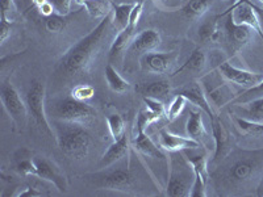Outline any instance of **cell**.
<instances>
[{
	"label": "cell",
	"mask_w": 263,
	"mask_h": 197,
	"mask_svg": "<svg viewBox=\"0 0 263 197\" xmlns=\"http://www.w3.org/2000/svg\"><path fill=\"white\" fill-rule=\"evenodd\" d=\"M159 146L168 152L184 151V150L199 149L200 142L192 140L190 137H182L170 133L168 130L159 131Z\"/></svg>",
	"instance_id": "13"
},
{
	"label": "cell",
	"mask_w": 263,
	"mask_h": 197,
	"mask_svg": "<svg viewBox=\"0 0 263 197\" xmlns=\"http://www.w3.org/2000/svg\"><path fill=\"white\" fill-rule=\"evenodd\" d=\"M54 7L55 13L61 16H67L71 12V0H49Z\"/></svg>",
	"instance_id": "40"
},
{
	"label": "cell",
	"mask_w": 263,
	"mask_h": 197,
	"mask_svg": "<svg viewBox=\"0 0 263 197\" xmlns=\"http://www.w3.org/2000/svg\"><path fill=\"white\" fill-rule=\"evenodd\" d=\"M104 75L105 79H107L108 86H109V88H111L114 92L125 93L126 91L130 90V83H129L128 81H125V79L117 72V70L115 69L112 63H108V65L105 66Z\"/></svg>",
	"instance_id": "25"
},
{
	"label": "cell",
	"mask_w": 263,
	"mask_h": 197,
	"mask_svg": "<svg viewBox=\"0 0 263 197\" xmlns=\"http://www.w3.org/2000/svg\"><path fill=\"white\" fill-rule=\"evenodd\" d=\"M174 60H175V54L174 53H154V51H150V53L144 54L141 57V66L147 71L163 74V72L170 69Z\"/></svg>",
	"instance_id": "15"
},
{
	"label": "cell",
	"mask_w": 263,
	"mask_h": 197,
	"mask_svg": "<svg viewBox=\"0 0 263 197\" xmlns=\"http://www.w3.org/2000/svg\"><path fill=\"white\" fill-rule=\"evenodd\" d=\"M45 2H48V0H32L33 7H34V8H39V7L42 6Z\"/></svg>",
	"instance_id": "47"
},
{
	"label": "cell",
	"mask_w": 263,
	"mask_h": 197,
	"mask_svg": "<svg viewBox=\"0 0 263 197\" xmlns=\"http://www.w3.org/2000/svg\"><path fill=\"white\" fill-rule=\"evenodd\" d=\"M135 30L136 28L133 27H126L125 29L120 30L117 33V36L115 37L114 42H112L111 49H109V61L112 62H117L124 57V54L130 46L132 41L135 38Z\"/></svg>",
	"instance_id": "17"
},
{
	"label": "cell",
	"mask_w": 263,
	"mask_h": 197,
	"mask_svg": "<svg viewBox=\"0 0 263 197\" xmlns=\"http://www.w3.org/2000/svg\"><path fill=\"white\" fill-rule=\"evenodd\" d=\"M136 3L115 4L112 3V24L117 29V32L125 29L129 25V17H130L132 9L135 8Z\"/></svg>",
	"instance_id": "24"
},
{
	"label": "cell",
	"mask_w": 263,
	"mask_h": 197,
	"mask_svg": "<svg viewBox=\"0 0 263 197\" xmlns=\"http://www.w3.org/2000/svg\"><path fill=\"white\" fill-rule=\"evenodd\" d=\"M12 29V21L6 16H0V44L3 45L9 36Z\"/></svg>",
	"instance_id": "41"
},
{
	"label": "cell",
	"mask_w": 263,
	"mask_h": 197,
	"mask_svg": "<svg viewBox=\"0 0 263 197\" xmlns=\"http://www.w3.org/2000/svg\"><path fill=\"white\" fill-rule=\"evenodd\" d=\"M255 191H257V196L263 197V175H262V176H260L259 182H258L257 189H255Z\"/></svg>",
	"instance_id": "46"
},
{
	"label": "cell",
	"mask_w": 263,
	"mask_h": 197,
	"mask_svg": "<svg viewBox=\"0 0 263 197\" xmlns=\"http://www.w3.org/2000/svg\"><path fill=\"white\" fill-rule=\"evenodd\" d=\"M0 97H2V103L8 113L9 119L12 120L13 125L18 129L20 131L24 130L27 126L28 120V107L23 98H21L20 93L16 90V87L13 86L9 79H7L0 88Z\"/></svg>",
	"instance_id": "7"
},
{
	"label": "cell",
	"mask_w": 263,
	"mask_h": 197,
	"mask_svg": "<svg viewBox=\"0 0 263 197\" xmlns=\"http://www.w3.org/2000/svg\"><path fill=\"white\" fill-rule=\"evenodd\" d=\"M168 167L170 176L166 194L170 197H190V191L195 179L191 163L183 155L182 151L170 152Z\"/></svg>",
	"instance_id": "3"
},
{
	"label": "cell",
	"mask_w": 263,
	"mask_h": 197,
	"mask_svg": "<svg viewBox=\"0 0 263 197\" xmlns=\"http://www.w3.org/2000/svg\"><path fill=\"white\" fill-rule=\"evenodd\" d=\"M251 30L253 29L246 25L237 24L232 12H229L227 21H225V32H227L230 45H233L234 49L242 48L243 45L248 44L251 37Z\"/></svg>",
	"instance_id": "16"
},
{
	"label": "cell",
	"mask_w": 263,
	"mask_h": 197,
	"mask_svg": "<svg viewBox=\"0 0 263 197\" xmlns=\"http://www.w3.org/2000/svg\"><path fill=\"white\" fill-rule=\"evenodd\" d=\"M138 91L146 97L162 100V98L167 97V95L170 93V83L167 81L152 82V83L144 84L142 87H140Z\"/></svg>",
	"instance_id": "27"
},
{
	"label": "cell",
	"mask_w": 263,
	"mask_h": 197,
	"mask_svg": "<svg viewBox=\"0 0 263 197\" xmlns=\"http://www.w3.org/2000/svg\"><path fill=\"white\" fill-rule=\"evenodd\" d=\"M87 178H90L96 188L117 192L130 191L132 185H133V179H135L129 168H126V170L116 168V170L105 171V172L103 171V172L87 175Z\"/></svg>",
	"instance_id": "8"
},
{
	"label": "cell",
	"mask_w": 263,
	"mask_h": 197,
	"mask_svg": "<svg viewBox=\"0 0 263 197\" xmlns=\"http://www.w3.org/2000/svg\"><path fill=\"white\" fill-rule=\"evenodd\" d=\"M16 196L17 197H41V196H45V194L42 193L37 187H34V185L32 184V185H28L24 191H21L20 193H17Z\"/></svg>",
	"instance_id": "43"
},
{
	"label": "cell",
	"mask_w": 263,
	"mask_h": 197,
	"mask_svg": "<svg viewBox=\"0 0 263 197\" xmlns=\"http://www.w3.org/2000/svg\"><path fill=\"white\" fill-rule=\"evenodd\" d=\"M107 125L109 129V133H111L114 141L120 140L123 138L124 134L126 133L125 130V120L123 119V116L119 113L109 114L107 117Z\"/></svg>",
	"instance_id": "31"
},
{
	"label": "cell",
	"mask_w": 263,
	"mask_h": 197,
	"mask_svg": "<svg viewBox=\"0 0 263 197\" xmlns=\"http://www.w3.org/2000/svg\"><path fill=\"white\" fill-rule=\"evenodd\" d=\"M37 11L40 12V15L45 16V17H49V16L54 15V13H53L54 12V7H53V4L49 2V0L42 4V6H40L39 8H37Z\"/></svg>",
	"instance_id": "45"
},
{
	"label": "cell",
	"mask_w": 263,
	"mask_h": 197,
	"mask_svg": "<svg viewBox=\"0 0 263 197\" xmlns=\"http://www.w3.org/2000/svg\"><path fill=\"white\" fill-rule=\"evenodd\" d=\"M234 123H236L237 128L245 134L263 135V124L253 123V121H249V120L239 116L234 117Z\"/></svg>",
	"instance_id": "32"
},
{
	"label": "cell",
	"mask_w": 263,
	"mask_h": 197,
	"mask_svg": "<svg viewBox=\"0 0 263 197\" xmlns=\"http://www.w3.org/2000/svg\"><path fill=\"white\" fill-rule=\"evenodd\" d=\"M28 113L32 117L34 124L39 126L42 134L53 138V129L46 119L45 113V84L39 79H33L27 93Z\"/></svg>",
	"instance_id": "5"
},
{
	"label": "cell",
	"mask_w": 263,
	"mask_h": 197,
	"mask_svg": "<svg viewBox=\"0 0 263 197\" xmlns=\"http://www.w3.org/2000/svg\"><path fill=\"white\" fill-rule=\"evenodd\" d=\"M205 62H206V55L205 53H204V50L201 48H196L191 53L189 60L185 61V62L180 66L179 69L175 71V74L174 75H177L183 71H201V70L204 69V66H205Z\"/></svg>",
	"instance_id": "28"
},
{
	"label": "cell",
	"mask_w": 263,
	"mask_h": 197,
	"mask_svg": "<svg viewBox=\"0 0 263 197\" xmlns=\"http://www.w3.org/2000/svg\"><path fill=\"white\" fill-rule=\"evenodd\" d=\"M212 124V133L213 140H215V156L213 162L222 161L227 158V155L232 150V137L228 129L222 124V121L217 116L211 119Z\"/></svg>",
	"instance_id": "12"
},
{
	"label": "cell",
	"mask_w": 263,
	"mask_h": 197,
	"mask_svg": "<svg viewBox=\"0 0 263 197\" xmlns=\"http://www.w3.org/2000/svg\"><path fill=\"white\" fill-rule=\"evenodd\" d=\"M161 117L157 116L156 113H153L152 111H149L146 107L145 109H141L140 113H138L137 120H136V126H137V131H145V129L149 125H152L153 123L159 121Z\"/></svg>",
	"instance_id": "33"
},
{
	"label": "cell",
	"mask_w": 263,
	"mask_h": 197,
	"mask_svg": "<svg viewBox=\"0 0 263 197\" xmlns=\"http://www.w3.org/2000/svg\"><path fill=\"white\" fill-rule=\"evenodd\" d=\"M263 150L243 152L228 166L227 183L230 187L241 188L263 175Z\"/></svg>",
	"instance_id": "2"
},
{
	"label": "cell",
	"mask_w": 263,
	"mask_h": 197,
	"mask_svg": "<svg viewBox=\"0 0 263 197\" xmlns=\"http://www.w3.org/2000/svg\"><path fill=\"white\" fill-rule=\"evenodd\" d=\"M142 9H144V2H137L135 4V8L132 9L130 17H129V27H137L141 15H142Z\"/></svg>",
	"instance_id": "42"
},
{
	"label": "cell",
	"mask_w": 263,
	"mask_h": 197,
	"mask_svg": "<svg viewBox=\"0 0 263 197\" xmlns=\"http://www.w3.org/2000/svg\"><path fill=\"white\" fill-rule=\"evenodd\" d=\"M217 18L218 17L208 18L199 27V38L203 44H216L221 37Z\"/></svg>",
	"instance_id": "26"
},
{
	"label": "cell",
	"mask_w": 263,
	"mask_h": 197,
	"mask_svg": "<svg viewBox=\"0 0 263 197\" xmlns=\"http://www.w3.org/2000/svg\"><path fill=\"white\" fill-rule=\"evenodd\" d=\"M185 103H187V98L182 95V93H178L175 95V97L173 98L170 107L166 111V116H167L168 121H174V120L179 117V114L182 113L183 109L185 107Z\"/></svg>",
	"instance_id": "34"
},
{
	"label": "cell",
	"mask_w": 263,
	"mask_h": 197,
	"mask_svg": "<svg viewBox=\"0 0 263 197\" xmlns=\"http://www.w3.org/2000/svg\"><path fill=\"white\" fill-rule=\"evenodd\" d=\"M237 109L241 111L239 117H243L253 123L263 124V96L250 100V102L242 103V107L238 105Z\"/></svg>",
	"instance_id": "23"
},
{
	"label": "cell",
	"mask_w": 263,
	"mask_h": 197,
	"mask_svg": "<svg viewBox=\"0 0 263 197\" xmlns=\"http://www.w3.org/2000/svg\"><path fill=\"white\" fill-rule=\"evenodd\" d=\"M161 34L156 29H145L135 36L129 50L135 54H146L154 51L161 45Z\"/></svg>",
	"instance_id": "14"
},
{
	"label": "cell",
	"mask_w": 263,
	"mask_h": 197,
	"mask_svg": "<svg viewBox=\"0 0 263 197\" xmlns=\"http://www.w3.org/2000/svg\"><path fill=\"white\" fill-rule=\"evenodd\" d=\"M212 4V0H189L183 7L182 12L187 18H199L208 11Z\"/></svg>",
	"instance_id": "29"
},
{
	"label": "cell",
	"mask_w": 263,
	"mask_h": 197,
	"mask_svg": "<svg viewBox=\"0 0 263 197\" xmlns=\"http://www.w3.org/2000/svg\"><path fill=\"white\" fill-rule=\"evenodd\" d=\"M54 114L61 121L82 126L90 125L96 119V111L90 104L72 97L63 98L57 103L54 108Z\"/></svg>",
	"instance_id": "6"
},
{
	"label": "cell",
	"mask_w": 263,
	"mask_h": 197,
	"mask_svg": "<svg viewBox=\"0 0 263 197\" xmlns=\"http://www.w3.org/2000/svg\"><path fill=\"white\" fill-rule=\"evenodd\" d=\"M144 103L145 107H146L149 111H152L153 113H156L157 116H159L161 119L166 114V109H164L163 103H162L161 100H158V98L146 97V96H144Z\"/></svg>",
	"instance_id": "39"
},
{
	"label": "cell",
	"mask_w": 263,
	"mask_h": 197,
	"mask_svg": "<svg viewBox=\"0 0 263 197\" xmlns=\"http://www.w3.org/2000/svg\"><path fill=\"white\" fill-rule=\"evenodd\" d=\"M13 8V0H0V16L8 17V13L12 12Z\"/></svg>",
	"instance_id": "44"
},
{
	"label": "cell",
	"mask_w": 263,
	"mask_h": 197,
	"mask_svg": "<svg viewBox=\"0 0 263 197\" xmlns=\"http://www.w3.org/2000/svg\"><path fill=\"white\" fill-rule=\"evenodd\" d=\"M16 171L23 176H36L37 175V167L34 163V159L28 158H21L20 161L16 164Z\"/></svg>",
	"instance_id": "37"
},
{
	"label": "cell",
	"mask_w": 263,
	"mask_h": 197,
	"mask_svg": "<svg viewBox=\"0 0 263 197\" xmlns=\"http://www.w3.org/2000/svg\"><path fill=\"white\" fill-rule=\"evenodd\" d=\"M179 93H182V95L187 98V102L194 104L195 107L200 108L204 113H206L210 116V119L215 117V113H213L212 108H211L210 102H208L205 92H204L203 87H201L200 84L194 83L189 87H184Z\"/></svg>",
	"instance_id": "18"
},
{
	"label": "cell",
	"mask_w": 263,
	"mask_h": 197,
	"mask_svg": "<svg viewBox=\"0 0 263 197\" xmlns=\"http://www.w3.org/2000/svg\"><path fill=\"white\" fill-rule=\"evenodd\" d=\"M232 15L237 24H242L257 32L263 38V28L259 15L249 0H238L232 8Z\"/></svg>",
	"instance_id": "11"
},
{
	"label": "cell",
	"mask_w": 263,
	"mask_h": 197,
	"mask_svg": "<svg viewBox=\"0 0 263 197\" xmlns=\"http://www.w3.org/2000/svg\"><path fill=\"white\" fill-rule=\"evenodd\" d=\"M182 152L183 155L187 158V161L191 163L195 175H199V176H201L206 183H208V180H210V172H208V168H206L208 158H206L205 152H204V154H199V155H187V152Z\"/></svg>",
	"instance_id": "30"
},
{
	"label": "cell",
	"mask_w": 263,
	"mask_h": 197,
	"mask_svg": "<svg viewBox=\"0 0 263 197\" xmlns=\"http://www.w3.org/2000/svg\"><path fill=\"white\" fill-rule=\"evenodd\" d=\"M130 145L132 142L126 133L124 134L123 138L114 141V144L108 147L107 151L104 152V155L100 159V166L102 167H108V166H111V164L119 162L120 159H123L128 154L129 149H130Z\"/></svg>",
	"instance_id": "19"
},
{
	"label": "cell",
	"mask_w": 263,
	"mask_h": 197,
	"mask_svg": "<svg viewBox=\"0 0 263 197\" xmlns=\"http://www.w3.org/2000/svg\"><path fill=\"white\" fill-rule=\"evenodd\" d=\"M132 146L136 151H138L142 155L147 158H158L164 159L163 152L161 151L158 146L152 141V138L145 133V131H137L135 140L132 141Z\"/></svg>",
	"instance_id": "20"
},
{
	"label": "cell",
	"mask_w": 263,
	"mask_h": 197,
	"mask_svg": "<svg viewBox=\"0 0 263 197\" xmlns=\"http://www.w3.org/2000/svg\"><path fill=\"white\" fill-rule=\"evenodd\" d=\"M69 20L66 18V16H61L58 13H54V15L46 17L45 27L46 30L50 33H62L63 29L66 28Z\"/></svg>",
	"instance_id": "35"
},
{
	"label": "cell",
	"mask_w": 263,
	"mask_h": 197,
	"mask_svg": "<svg viewBox=\"0 0 263 197\" xmlns=\"http://www.w3.org/2000/svg\"><path fill=\"white\" fill-rule=\"evenodd\" d=\"M112 25V12L102 18L95 29L91 30L87 36L79 40L74 46L62 55L58 62V67L67 76H78L87 72L92 61L100 51L105 36Z\"/></svg>",
	"instance_id": "1"
},
{
	"label": "cell",
	"mask_w": 263,
	"mask_h": 197,
	"mask_svg": "<svg viewBox=\"0 0 263 197\" xmlns=\"http://www.w3.org/2000/svg\"><path fill=\"white\" fill-rule=\"evenodd\" d=\"M61 151L71 159H83L88 155L91 147L90 133L82 125H75L65 128L60 131L57 138Z\"/></svg>",
	"instance_id": "4"
},
{
	"label": "cell",
	"mask_w": 263,
	"mask_h": 197,
	"mask_svg": "<svg viewBox=\"0 0 263 197\" xmlns=\"http://www.w3.org/2000/svg\"><path fill=\"white\" fill-rule=\"evenodd\" d=\"M75 3L84 7L93 18H104L112 12L111 0H75Z\"/></svg>",
	"instance_id": "22"
},
{
	"label": "cell",
	"mask_w": 263,
	"mask_h": 197,
	"mask_svg": "<svg viewBox=\"0 0 263 197\" xmlns=\"http://www.w3.org/2000/svg\"><path fill=\"white\" fill-rule=\"evenodd\" d=\"M34 163H36L37 167L36 176L51 183L55 187V189H58L60 192L67 191V185H69L67 178L62 172V170L58 167L55 162L50 161L46 156H37V158H34Z\"/></svg>",
	"instance_id": "9"
},
{
	"label": "cell",
	"mask_w": 263,
	"mask_h": 197,
	"mask_svg": "<svg viewBox=\"0 0 263 197\" xmlns=\"http://www.w3.org/2000/svg\"><path fill=\"white\" fill-rule=\"evenodd\" d=\"M262 96H263V81L260 82L258 86L253 87V88H249V90H246L245 93H242V95L238 96L237 98L232 100V104H236V103L250 102V100H254V98L262 97Z\"/></svg>",
	"instance_id": "38"
},
{
	"label": "cell",
	"mask_w": 263,
	"mask_h": 197,
	"mask_svg": "<svg viewBox=\"0 0 263 197\" xmlns=\"http://www.w3.org/2000/svg\"><path fill=\"white\" fill-rule=\"evenodd\" d=\"M138 2H144V3H145V2H146V0H138Z\"/></svg>",
	"instance_id": "48"
},
{
	"label": "cell",
	"mask_w": 263,
	"mask_h": 197,
	"mask_svg": "<svg viewBox=\"0 0 263 197\" xmlns=\"http://www.w3.org/2000/svg\"><path fill=\"white\" fill-rule=\"evenodd\" d=\"M260 2H262V3H263V0H260Z\"/></svg>",
	"instance_id": "49"
},
{
	"label": "cell",
	"mask_w": 263,
	"mask_h": 197,
	"mask_svg": "<svg viewBox=\"0 0 263 197\" xmlns=\"http://www.w3.org/2000/svg\"><path fill=\"white\" fill-rule=\"evenodd\" d=\"M217 70L228 81L237 84V86L243 87L246 90L258 86L263 81V74H260V72L246 71V70L234 67L229 62H222L221 65H218Z\"/></svg>",
	"instance_id": "10"
},
{
	"label": "cell",
	"mask_w": 263,
	"mask_h": 197,
	"mask_svg": "<svg viewBox=\"0 0 263 197\" xmlns=\"http://www.w3.org/2000/svg\"><path fill=\"white\" fill-rule=\"evenodd\" d=\"M95 95V88L90 84H78L71 90V97L79 102H86L90 100Z\"/></svg>",
	"instance_id": "36"
},
{
	"label": "cell",
	"mask_w": 263,
	"mask_h": 197,
	"mask_svg": "<svg viewBox=\"0 0 263 197\" xmlns=\"http://www.w3.org/2000/svg\"><path fill=\"white\" fill-rule=\"evenodd\" d=\"M185 130H187L189 137L197 142H201V140L206 137V130L203 123V113L200 111H194V109L190 111Z\"/></svg>",
	"instance_id": "21"
}]
</instances>
